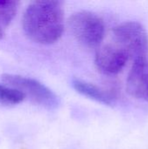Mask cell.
<instances>
[{"mask_svg":"<svg viewBox=\"0 0 148 149\" xmlns=\"http://www.w3.org/2000/svg\"><path fill=\"white\" fill-rule=\"evenodd\" d=\"M22 28L35 43L51 45L57 42L65 28L61 3L52 0L31 2L23 14Z\"/></svg>","mask_w":148,"mask_h":149,"instance_id":"6da1fadb","label":"cell"},{"mask_svg":"<svg viewBox=\"0 0 148 149\" xmlns=\"http://www.w3.org/2000/svg\"><path fill=\"white\" fill-rule=\"evenodd\" d=\"M3 82L21 91L38 105L47 110H56L60 106L58 96L40 81L13 73H4L1 77Z\"/></svg>","mask_w":148,"mask_h":149,"instance_id":"7a4b0ae2","label":"cell"},{"mask_svg":"<svg viewBox=\"0 0 148 149\" xmlns=\"http://www.w3.org/2000/svg\"><path fill=\"white\" fill-rule=\"evenodd\" d=\"M69 27L76 39L86 47H98L105 37V24L95 13L80 10L68 20Z\"/></svg>","mask_w":148,"mask_h":149,"instance_id":"3957f363","label":"cell"},{"mask_svg":"<svg viewBox=\"0 0 148 149\" xmlns=\"http://www.w3.org/2000/svg\"><path fill=\"white\" fill-rule=\"evenodd\" d=\"M114 44L124 50L129 58L135 59L147 55L148 34L139 22L126 21L113 30Z\"/></svg>","mask_w":148,"mask_h":149,"instance_id":"277c9868","label":"cell"},{"mask_svg":"<svg viewBox=\"0 0 148 149\" xmlns=\"http://www.w3.org/2000/svg\"><path fill=\"white\" fill-rule=\"evenodd\" d=\"M129 56L115 44L100 46L95 54L94 63L97 69L106 75H116L126 66Z\"/></svg>","mask_w":148,"mask_h":149,"instance_id":"5b68a950","label":"cell"},{"mask_svg":"<svg viewBox=\"0 0 148 149\" xmlns=\"http://www.w3.org/2000/svg\"><path fill=\"white\" fill-rule=\"evenodd\" d=\"M126 90L133 98L148 101V54L134 60L126 79Z\"/></svg>","mask_w":148,"mask_h":149,"instance_id":"8992f818","label":"cell"},{"mask_svg":"<svg viewBox=\"0 0 148 149\" xmlns=\"http://www.w3.org/2000/svg\"><path fill=\"white\" fill-rule=\"evenodd\" d=\"M71 85L73 89L81 95L103 105L113 106L115 103V98L112 94L92 83L79 79H72Z\"/></svg>","mask_w":148,"mask_h":149,"instance_id":"52a82bcc","label":"cell"},{"mask_svg":"<svg viewBox=\"0 0 148 149\" xmlns=\"http://www.w3.org/2000/svg\"><path fill=\"white\" fill-rule=\"evenodd\" d=\"M25 95L18 89L0 83V104L4 106H14L22 103Z\"/></svg>","mask_w":148,"mask_h":149,"instance_id":"ba28073f","label":"cell"},{"mask_svg":"<svg viewBox=\"0 0 148 149\" xmlns=\"http://www.w3.org/2000/svg\"><path fill=\"white\" fill-rule=\"evenodd\" d=\"M19 3L17 1H0V26L7 27L14 19Z\"/></svg>","mask_w":148,"mask_h":149,"instance_id":"9c48e42d","label":"cell"},{"mask_svg":"<svg viewBox=\"0 0 148 149\" xmlns=\"http://www.w3.org/2000/svg\"><path fill=\"white\" fill-rule=\"evenodd\" d=\"M4 36V31H3V29L0 26V39H2Z\"/></svg>","mask_w":148,"mask_h":149,"instance_id":"30bf717a","label":"cell"}]
</instances>
